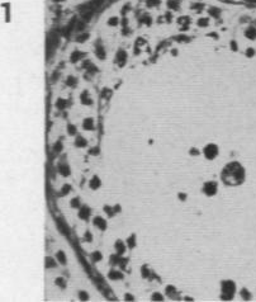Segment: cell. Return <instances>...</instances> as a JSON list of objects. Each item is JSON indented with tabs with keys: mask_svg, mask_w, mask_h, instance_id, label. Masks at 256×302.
I'll return each instance as SVG.
<instances>
[{
	"mask_svg": "<svg viewBox=\"0 0 256 302\" xmlns=\"http://www.w3.org/2000/svg\"><path fill=\"white\" fill-rule=\"evenodd\" d=\"M215 192H217V184L213 183V181L206 183V185H204V193H207L208 195H212Z\"/></svg>",
	"mask_w": 256,
	"mask_h": 302,
	"instance_id": "obj_3",
	"label": "cell"
},
{
	"mask_svg": "<svg viewBox=\"0 0 256 302\" xmlns=\"http://www.w3.org/2000/svg\"><path fill=\"white\" fill-rule=\"evenodd\" d=\"M83 127L85 130H93L94 128V122H93V119L91 118H86L85 121H84V123H83Z\"/></svg>",
	"mask_w": 256,
	"mask_h": 302,
	"instance_id": "obj_6",
	"label": "cell"
},
{
	"mask_svg": "<svg viewBox=\"0 0 256 302\" xmlns=\"http://www.w3.org/2000/svg\"><path fill=\"white\" fill-rule=\"evenodd\" d=\"M55 1H60V0H55Z\"/></svg>",
	"mask_w": 256,
	"mask_h": 302,
	"instance_id": "obj_19",
	"label": "cell"
},
{
	"mask_svg": "<svg viewBox=\"0 0 256 302\" xmlns=\"http://www.w3.org/2000/svg\"><path fill=\"white\" fill-rule=\"evenodd\" d=\"M87 37H89V34H84V36H80V37H78V41H79V42H84V41H85V39H86Z\"/></svg>",
	"mask_w": 256,
	"mask_h": 302,
	"instance_id": "obj_13",
	"label": "cell"
},
{
	"mask_svg": "<svg viewBox=\"0 0 256 302\" xmlns=\"http://www.w3.org/2000/svg\"><path fill=\"white\" fill-rule=\"evenodd\" d=\"M76 132V128H75V126H72V125H70L69 126V133L70 135H74Z\"/></svg>",
	"mask_w": 256,
	"mask_h": 302,
	"instance_id": "obj_11",
	"label": "cell"
},
{
	"mask_svg": "<svg viewBox=\"0 0 256 302\" xmlns=\"http://www.w3.org/2000/svg\"><path fill=\"white\" fill-rule=\"evenodd\" d=\"M95 224L98 225V226H99L100 228H105V221H103L101 220V218H99V217H97L95 218V221H94Z\"/></svg>",
	"mask_w": 256,
	"mask_h": 302,
	"instance_id": "obj_7",
	"label": "cell"
},
{
	"mask_svg": "<svg viewBox=\"0 0 256 302\" xmlns=\"http://www.w3.org/2000/svg\"><path fill=\"white\" fill-rule=\"evenodd\" d=\"M231 47H232V50H233V51H237V43H236L235 41H232V42H231Z\"/></svg>",
	"mask_w": 256,
	"mask_h": 302,
	"instance_id": "obj_17",
	"label": "cell"
},
{
	"mask_svg": "<svg viewBox=\"0 0 256 302\" xmlns=\"http://www.w3.org/2000/svg\"><path fill=\"white\" fill-rule=\"evenodd\" d=\"M243 178H245L243 169L239 163H231L223 169L222 179L225 183H227L229 185L240 184L243 180Z\"/></svg>",
	"mask_w": 256,
	"mask_h": 302,
	"instance_id": "obj_1",
	"label": "cell"
},
{
	"mask_svg": "<svg viewBox=\"0 0 256 302\" xmlns=\"http://www.w3.org/2000/svg\"><path fill=\"white\" fill-rule=\"evenodd\" d=\"M218 154V147L215 146V145H207L206 147H204V155L207 156L208 159H213L215 158Z\"/></svg>",
	"mask_w": 256,
	"mask_h": 302,
	"instance_id": "obj_2",
	"label": "cell"
},
{
	"mask_svg": "<svg viewBox=\"0 0 256 302\" xmlns=\"http://www.w3.org/2000/svg\"><path fill=\"white\" fill-rule=\"evenodd\" d=\"M80 56H81V53H79V52H75V55H72V56H71V60H72V61H76V60H78Z\"/></svg>",
	"mask_w": 256,
	"mask_h": 302,
	"instance_id": "obj_12",
	"label": "cell"
},
{
	"mask_svg": "<svg viewBox=\"0 0 256 302\" xmlns=\"http://www.w3.org/2000/svg\"><path fill=\"white\" fill-rule=\"evenodd\" d=\"M109 20H111V22H109V24H114L115 25L117 23H118V18H111Z\"/></svg>",
	"mask_w": 256,
	"mask_h": 302,
	"instance_id": "obj_15",
	"label": "cell"
},
{
	"mask_svg": "<svg viewBox=\"0 0 256 302\" xmlns=\"http://www.w3.org/2000/svg\"><path fill=\"white\" fill-rule=\"evenodd\" d=\"M254 53H255V52H254V50H252V48H248V50H247V52H246V55H247L248 57L254 56Z\"/></svg>",
	"mask_w": 256,
	"mask_h": 302,
	"instance_id": "obj_16",
	"label": "cell"
},
{
	"mask_svg": "<svg viewBox=\"0 0 256 302\" xmlns=\"http://www.w3.org/2000/svg\"><path fill=\"white\" fill-rule=\"evenodd\" d=\"M223 289H225L226 293H233L235 286H233L232 282H226V283H223Z\"/></svg>",
	"mask_w": 256,
	"mask_h": 302,
	"instance_id": "obj_5",
	"label": "cell"
},
{
	"mask_svg": "<svg viewBox=\"0 0 256 302\" xmlns=\"http://www.w3.org/2000/svg\"><path fill=\"white\" fill-rule=\"evenodd\" d=\"M87 214H89V210H87L86 207H85V208H83V210H81L80 217H81V218H87Z\"/></svg>",
	"mask_w": 256,
	"mask_h": 302,
	"instance_id": "obj_9",
	"label": "cell"
},
{
	"mask_svg": "<svg viewBox=\"0 0 256 302\" xmlns=\"http://www.w3.org/2000/svg\"><path fill=\"white\" fill-rule=\"evenodd\" d=\"M99 183H98V178H94L93 180H91V188H97Z\"/></svg>",
	"mask_w": 256,
	"mask_h": 302,
	"instance_id": "obj_10",
	"label": "cell"
},
{
	"mask_svg": "<svg viewBox=\"0 0 256 302\" xmlns=\"http://www.w3.org/2000/svg\"><path fill=\"white\" fill-rule=\"evenodd\" d=\"M207 20H208V19H204V18H202V19H199L198 24H199V25H207V24H208Z\"/></svg>",
	"mask_w": 256,
	"mask_h": 302,
	"instance_id": "obj_14",
	"label": "cell"
},
{
	"mask_svg": "<svg viewBox=\"0 0 256 302\" xmlns=\"http://www.w3.org/2000/svg\"><path fill=\"white\" fill-rule=\"evenodd\" d=\"M76 145H78V146H85L86 141L84 140L83 137H78V140H76Z\"/></svg>",
	"mask_w": 256,
	"mask_h": 302,
	"instance_id": "obj_8",
	"label": "cell"
},
{
	"mask_svg": "<svg viewBox=\"0 0 256 302\" xmlns=\"http://www.w3.org/2000/svg\"><path fill=\"white\" fill-rule=\"evenodd\" d=\"M58 256H60L61 261H65V256H62V253H58Z\"/></svg>",
	"mask_w": 256,
	"mask_h": 302,
	"instance_id": "obj_18",
	"label": "cell"
},
{
	"mask_svg": "<svg viewBox=\"0 0 256 302\" xmlns=\"http://www.w3.org/2000/svg\"><path fill=\"white\" fill-rule=\"evenodd\" d=\"M245 36L250 39H255L256 38V28H254V27L247 28V31L245 32Z\"/></svg>",
	"mask_w": 256,
	"mask_h": 302,
	"instance_id": "obj_4",
	"label": "cell"
}]
</instances>
